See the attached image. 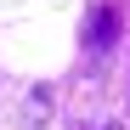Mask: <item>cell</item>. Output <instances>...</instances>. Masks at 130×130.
Returning a JSON list of instances; mask_svg holds the SVG:
<instances>
[{
    "label": "cell",
    "mask_w": 130,
    "mask_h": 130,
    "mask_svg": "<svg viewBox=\"0 0 130 130\" xmlns=\"http://www.w3.org/2000/svg\"><path fill=\"white\" fill-rule=\"evenodd\" d=\"M113 34H119V6H96L91 11V28H85V45H91V51H107Z\"/></svg>",
    "instance_id": "cell-1"
}]
</instances>
